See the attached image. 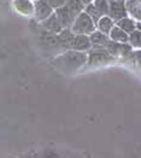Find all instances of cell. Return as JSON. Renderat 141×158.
Returning a JSON list of instances; mask_svg holds the SVG:
<instances>
[{
    "label": "cell",
    "mask_w": 141,
    "mask_h": 158,
    "mask_svg": "<svg viewBox=\"0 0 141 158\" xmlns=\"http://www.w3.org/2000/svg\"><path fill=\"white\" fill-rule=\"evenodd\" d=\"M9 5H11V0H0V11H2Z\"/></svg>",
    "instance_id": "7402d4cb"
},
{
    "label": "cell",
    "mask_w": 141,
    "mask_h": 158,
    "mask_svg": "<svg viewBox=\"0 0 141 158\" xmlns=\"http://www.w3.org/2000/svg\"><path fill=\"white\" fill-rule=\"evenodd\" d=\"M90 48H92V42H90L89 35H85V34H76L75 35L73 45H71V50L88 52Z\"/></svg>",
    "instance_id": "30bf717a"
},
{
    "label": "cell",
    "mask_w": 141,
    "mask_h": 158,
    "mask_svg": "<svg viewBox=\"0 0 141 158\" xmlns=\"http://www.w3.org/2000/svg\"><path fill=\"white\" fill-rule=\"evenodd\" d=\"M110 39L115 42H118V44H127L129 39V34L127 31H124L122 28H119L118 26H116L111 29L110 34H109Z\"/></svg>",
    "instance_id": "5bb4252c"
},
{
    "label": "cell",
    "mask_w": 141,
    "mask_h": 158,
    "mask_svg": "<svg viewBox=\"0 0 141 158\" xmlns=\"http://www.w3.org/2000/svg\"><path fill=\"white\" fill-rule=\"evenodd\" d=\"M33 1H34V0H33Z\"/></svg>",
    "instance_id": "484cf974"
},
{
    "label": "cell",
    "mask_w": 141,
    "mask_h": 158,
    "mask_svg": "<svg viewBox=\"0 0 141 158\" xmlns=\"http://www.w3.org/2000/svg\"><path fill=\"white\" fill-rule=\"evenodd\" d=\"M87 53H88L87 66L106 65L112 62H116L117 59L106 48H100V47H92Z\"/></svg>",
    "instance_id": "3957f363"
},
{
    "label": "cell",
    "mask_w": 141,
    "mask_h": 158,
    "mask_svg": "<svg viewBox=\"0 0 141 158\" xmlns=\"http://www.w3.org/2000/svg\"><path fill=\"white\" fill-rule=\"evenodd\" d=\"M121 1H127V0H121Z\"/></svg>",
    "instance_id": "d4e9b609"
},
{
    "label": "cell",
    "mask_w": 141,
    "mask_h": 158,
    "mask_svg": "<svg viewBox=\"0 0 141 158\" xmlns=\"http://www.w3.org/2000/svg\"><path fill=\"white\" fill-rule=\"evenodd\" d=\"M85 11L89 15L90 18H92V19L95 22V24H97V23H98V21H99V19L103 17V15H102V13L99 12V11H98V10L94 7V5H93L92 2H90V4H88V5L85 7Z\"/></svg>",
    "instance_id": "d6986e66"
},
{
    "label": "cell",
    "mask_w": 141,
    "mask_h": 158,
    "mask_svg": "<svg viewBox=\"0 0 141 158\" xmlns=\"http://www.w3.org/2000/svg\"><path fill=\"white\" fill-rule=\"evenodd\" d=\"M136 1H138V2H139V4L141 5V0H136Z\"/></svg>",
    "instance_id": "cb8c5ba5"
},
{
    "label": "cell",
    "mask_w": 141,
    "mask_h": 158,
    "mask_svg": "<svg viewBox=\"0 0 141 158\" xmlns=\"http://www.w3.org/2000/svg\"><path fill=\"white\" fill-rule=\"evenodd\" d=\"M116 22L109 16V15H106V16H103L99 21H98V23H97V29L98 30H100L102 33L104 34H110V31H111V29L115 27Z\"/></svg>",
    "instance_id": "9a60e30c"
},
{
    "label": "cell",
    "mask_w": 141,
    "mask_h": 158,
    "mask_svg": "<svg viewBox=\"0 0 141 158\" xmlns=\"http://www.w3.org/2000/svg\"><path fill=\"white\" fill-rule=\"evenodd\" d=\"M92 4L103 16L109 15V0H93Z\"/></svg>",
    "instance_id": "ac0fdd59"
},
{
    "label": "cell",
    "mask_w": 141,
    "mask_h": 158,
    "mask_svg": "<svg viewBox=\"0 0 141 158\" xmlns=\"http://www.w3.org/2000/svg\"><path fill=\"white\" fill-rule=\"evenodd\" d=\"M89 39L92 42V47H100L106 48V45L110 41V36L107 34H104L100 30L95 29L92 34H89Z\"/></svg>",
    "instance_id": "8fae6325"
},
{
    "label": "cell",
    "mask_w": 141,
    "mask_h": 158,
    "mask_svg": "<svg viewBox=\"0 0 141 158\" xmlns=\"http://www.w3.org/2000/svg\"><path fill=\"white\" fill-rule=\"evenodd\" d=\"M75 35L76 34L71 30V28H64L60 33H58V40H59V42H60V45L64 50H70L71 48Z\"/></svg>",
    "instance_id": "7c38bea8"
},
{
    "label": "cell",
    "mask_w": 141,
    "mask_h": 158,
    "mask_svg": "<svg viewBox=\"0 0 141 158\" xmlns=\"http://www.w3.org/2000/svg\"><path fill=\"white\" fill-rule=\"evenodd\" d=\"M128 9L126 1L121 0H109V16L117 22L118 19L128 16Z\"/></svg>",
    "instance_id": "8992f818"
},
{
    "label": "cell",
    "mask_w": 141,
    "mask_h": 158,
    "mask_svg": "<svg viewBox=\"0 0 141 158\" xmlns=\"http://www.w3.org/2000/svg\"><path fill=\"white\" fill-rule=\"evenodd\" d=\"M88 53L76 51V50H65L63 52L52 56L48 62L58 73L63 75H74L87 66Z\"/></svg>",
    "instance_id": "6da1fadb"
},
{
    "label": "cell",
    "mask_w": 141,
    "mask_h": 158,
    "mask_svg": "<svg viewBox=\"0 0 141 158\" xmlns=\"http://www.w3.org/2000/svg\"><path fill=\"white\" fill-rule=\"evenodd\" d=\"M11 7L16 13L23 17H34V1L33 0H11Z\"/></svg>",
    "instance_id": "52a82bcc"
},
{
    "label": "cell",
    "mask_w": 141,
    "mask_h": 158,
    "mask_svg": "<svg viewBox=\"0 0 141 158\" xmlns=\"http://www.w3.org/2000/svg\"><path fill=\"white\" fill-rule=\"evenodd\" d=\"M71 30L75 34H85V35H89L92 34L95 29H97V24L95 22L90 18V16L86 12L85 10L80 15H77L74 23L71 24Z\"/></svg>",
    "instance_id": "277c9868"
},
{
    "label": "cell",
    "mask_w": 141,
    "mask_h": 158,
    "mask_svg": "<svg viewBox=\"0 0 141 158\" xmlns=\"http://www.w3.org/2000/svg\"><path fill=\"white\" fill-rule=\"evenodd\" d=\"M40 24L44 27L46 30H48L51 33H54V34H58V33H60L64 29V27L62 26V23H60L58 16L56 15V12L52 13L51 16L47 17L45 21L40 22Z\"/></svg>",
    "instance_id": "9c48e42d"
},
{
    "label": "cell",
    "mask_w": 141,
    "mask_h": 158,
    "mask_svg": "<svg viewBox=\"0 0 141 158\" xmlns=\"http://www.w3.org/2000/svg\"><path fill=\"white\" fill-rule=\"evenodd\" d=\"M54 10L46 0H34V17L33 19L36 22H42L47 17H50Z\"/></svg>",
    "instance_id": "5b68a950"
},
{
    "label": "cell",
    "mask_w": 141,
    "mask_h": 158,
    "mask_svg": "<svg viewBox=\"0 0 141 158\" xmlns=\"http://www.w3.org/2000/svg\"><path fill=\"white\" fill-rule=\"evenodd\" d=\"M30 30L36 39L39 47L50 57L65 51L58 40V34H54V33L46 30L39 22L34 21L33 18L30 22Z\"/></svg>",
    "instance_id": "7a4b0ae2"
},
{
    "label": "cell",
    "mask_w": 141,
    "mask_h": 158,
    "mask_svg": "<svg viewBox=\"0 0 141 158\" xmlns=\"http://www.w3.org/2000/svg\"><path fill=\"white\" fill-rule=\"evenodd\" d=\"M116 26H118L119 28H122L124 31H127L128 34H130L131 31H134V30L138 28V21L128 15V16H126V17L118 19V21L116 22Z\"/></svg>",
    "instance_id": "4fadbf2b"
},
{
    "label": "cell",
    "mask_w": 141,
    "mask_h": 158,
    "mask_svg": "<svg viewBox=\"0 0 141 158\" xmlns=\"http://www.w3.org/2000/svg\"><path fill=\"white\" fill-rule=\"evenodd\" d=\"M54 12L58 16L62 26L64 27V28H70L77 16L76 13L74 12V11H71L66 5H63L62 7H58L57 10H54Z\"/></svg>",
    "instance_id": "ba28073f"
},
{
    "label": "cell",
    "mask_w": 141,
    "mask_h": 158,
    "mask_svg": "<svg viewBox=\"0 0 141 158\" xmlns=\"http://www.w3.org/2000/svg\"><path fill=\"white\" fill-rule=\"evenodd\" d=\"M46 1L51 5L53 10H57L58 7H62L63 5H65V2H66V0H46Z\"/></svg>",
    "instance_id": "ffe728a7"
},
{
    "label": "cell",
    "mask_w": 141,
    "mask_h": 158,
    "mask_svg": "<svg viewBox=\"0 0 141 158\" xmlns=\"http://www.w3.org/2000/svg\"><path fill=\"white\" fill-rule=\"evenodd\" d=\"M128 44L134 48V50H139L141 48V29L136 28L134 31H131L129 34Z\"/></svg>",
    "instance_id": "e0dca14e"
},
{
    "label": "cell",
    "mask_w": 141,
    "mask_h": 158,
    "mask_svg": "<svg viewBox=\"0 0 141 158\" xmlns=\"http://www.w3.org/2000/svg\"><path fill=\"white\" fill-rule=\"evenodd\" d=\"M77 1H78L80 4H82V5H83V6L86 7V6H87L88 4H90V2L93 1V0H77Z\"/></svg>",
    "instance_id": "603a6c76"
},
{
    "label": "cell",
    "mask_w": 141,
    "mask_h": 158,
    "mask_svg": "<svg viewBox=\"0 0 141 158\" xmlns=\"http://www.w3.org/2000/svg\"><path fill=\"white\" fill-rule=\"evenodd\" d=\"M129 16L135 18L138 22H141V5L136 0H127L126 1Z\"/></svg>",
    "instance_id": "2e32d148"
},
{
    "label": "cell",
    "mask_w": 141,
    "mask_h": 158,
    "mask_svg": "<svg viewBox=\"0 0 141 158\" xmlns=\"http://www.w3.org/2000/svg\"><path fill=\"white\" fill-rule=\"evenodd\" d=\"M133 58L136 60V63H138L139 65H141V48H139V50H134Z\"/></svg>",
    "instance_id": "44dd1931"
}]
</instances>
